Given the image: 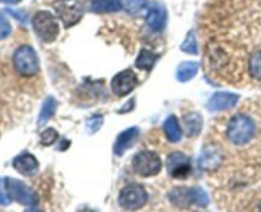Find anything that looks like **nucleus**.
I'll return each mask as SVG.
<instances>
[{
    "label": "nucleus",
    "instance_id": "obj_1",
    "mask_svg": "<svg viewBox=\"0 0 261 212\" xmlns=\"http://www.w3.org/2000/svg\"><path fill=\"white\" fill-rule=\"evenodd\" d=\"M168 199L177 208L206 207L209 204L208 193L200 186H176L170 191Z\"/></svg>",
    "mask_w": 261,
    "mask_h": 212
},
{
    "label": "nucleus",
    "instance_id": "obj_2",
    "mask_svg": "<svg viewBox=\"0 0 261 212\" xmlns=\"http://www.w3.org/2000/svg\"><path fill=\"white\" fill-rule=\"evenodd\" d=\"M256 133V124L245 114H237L227 124V137L233 145L245 146L252 140Z\"/></svg>",
    "mask_w": 261,
    "mask_h": 212
},
{
    "label": "nucleus",
    "instance_id": "obj_3",
    "mask_svg": "<svg viewBox=\"0 0 261 212\" xmlns=\"http://www.w3.org/2000/svg\"><path fill=\"white\" fill-rule=\"evenodd\" d=\"M32 27L37 37L43 42L51 43L60 35V26L53 13L47 10H40L32 19Z\"/></svg>",
    "mask_w": 261,
    "mask_h": 212
},
{
    "label": "nucleus",
    "instance_id": "obj_4",
    "mask_svg": "<svg viewBox=\"0 0 261 212\" xmlns=\"http://www.w3.org/2000/svg\"><path fill=\"white\" fill-rule=\"evenodd\" d=\"M13 64L15 70L23 77H33L40 72L38 56L35 49L30 45H22L14 51Z\"/></svg>",
    "mask_w": 261,
    "mask_h": 212
},
{
    "label": "nucleus",
    "instance_id": "obj_5",
    "mask_svg": "<svg viewBox=\"0 0 261 212\" xmlns=\"http://www.w3.org/2000/svg\"><path fill=\"white\" fill-rule=\"evenodd\" d=\"M132 166L133 170L138 175L143 176V178H150V176L158 175L162 170L163 165L162 160L157 153L149 150H143L133 157Z\"/></svg>",
    "mask_w": 261,
    "mask_h": 212
},
{
    "label": "nucleus",
    "instance_id": "obj_6",
    "mask_svg": "<svg viewBox=\"0 0 261 212\" xmlns=\"http://www.w3.org/2000/svg\"><path fill=\"white\" fill-rule=\"evenodd\" d=\"M4 184L8 196L14 199L15 202H18V203L27 207H35L40 202L38 194L33 189H31L30 186L25 185L23 181L8 176V178L4 179Z\"/></svg>",
    "mask_w": 261,
    "mask_h": 212
},
{
    "label": "nucleus",
    "instance_id": "obj_7",
    "mask_svg": "<svg viewBox=\"0 0 261 212\" xmlns=\"http://www.w3.org/2000/svg\"><path fill=\"white\" fill-rule=\"evenodd\" d=\"M53 8L66 28L75 26L84 13L81 0H56L53 3Z\"/></svg>",
    "mask_w": 261,
    "mask_h": 212
},
{
    "label": "nucleus",
    "instance_id": "obj_8",
    "mask_svg": "<svg viewBox=\"0 0 261 212\" xmlns=\"http://www.w3.org/2000/svg\"><path fill=\"white\" fill-rule=\"evenodd\" d=\"M148 193L143 186L133 184V185H126L122 188L119 193V202L120 207L127 211H135L139 209L147 203Z\"/></svg>",
    "mask_w": 261,
    "mask_h": 212
},
{
    "label": "nucleus",
    "instance_id": "obj_9",
    "mask_svg": "<svg viewBox=\"0 0 261 212\" xmlns=\"http://www.w3.org/2000/svg\"><path fill=\"white\" fill-rule=\"evenodd\" d=\"M166 168H167L168 175L173 179H186L193 171L190 158L182 152L170 153L166 160Z\"/></svg>",
    "mask_w": 261,
    "mask_h": 212
},
{
    "label": "nucleus",
    "instance_id": "obj_10",
    "mask_svg": "<svg viewBox=\"0 0 261 212\" xmlns=\"http://www.w3.org/2000/svg\"><path fill=\"white\" fill-rule=\"evenodd\" d=\"M138 84V77L134 70L130 68L124 69L115 74L114 78L111 79V89L116 96L124 97L129 95L130 92L134 91Z\"/></svg>",
    "mask_w": 261,
    "mask_h": 212
},
{
    "label": "nucleus",
    "instance_id": "obj_11",
    "mask_svg": "<svg viewBox=\"0 0 261 212\" xmlns=\"http://www.w3.org/2000/svg\"><path fill=\"white\" fill-rule=\"evenodd\" d=\"M145 13H147L145 22L150 30L154 31V32H161V31L165 30L166 25H167V10L162 3H148Z\"/></svg>",
    "mask_w": 261,
    "mask_h": 212
},
{
    "label": "nucleus",
    "instance_id": "obj_12",
    "mask_svg": "<svg viewBox=\"0 0 261 212\" xmlns=\"http://www.w3.org/2000/svg\"><path fill=\"white\" fill-rule=\"evenodd\" d=\"M239 100L240 96L236 93H231V92H216L209 99L206 107H208V110L211 112L226 111V110L236 106Z\"/></svg>",
    "mask_w": 261,
    "mask_h": 212
},
{
    "label": "nucleus",
    "instance_id": "obj_13",
    "mask_svg": "<svg viewBox=\"0 0 261 212\" xmlns=\"http://www.w3.org/2000/svg\"><path fill=\"white\" fill-rule=\"evenodd\" d=\"M139 135H140V129L138 127L127 128V129H125L124 132L120 133V134L117 135L114 145L115 155L119 156V157L124 156V153L126 152L127 150H130V148L137 143Z\"/></svg>",
    "mask_w": 261,
    "mask_h": 212
},
{
    "label": "nucleus",
    "instance_id": "obj_14",
    "mask_svg": "<svg viewBox=\"0 0 261 212\" xmlns=\"http://www.w3.org/2000/svg\"><path fill=\"white\" fill-rule=\"evenodd\" d=\"M222 161H223V153L218 147L212 145L205 146L199 157V166L203 170L213 171L222 165Z\"/></svg>",
    "mask_w": 261,
    "mask_h": 212
},
{
    "label": "nucleus",
    "instance_id": "obj_15",
    "mask_svg": "<svg viewBox=\"0 0 261 212\" xmlns=\"http://www.w3.org/2000/svg\"><path fill=\"white\" fill-rule=\"evenodd\" d=\"M13 168L24 176H35L40 170V163H38L37 158L31 153H22V155L14 157Z\"/></svg>",
    "mask_w": 261,
    "mask_h": 212
},
{
    "label": "nucleus",
    "instance_id": "obj_16",
    "mask_svg": "<svg viewBox=\"0 0 261 212\" xmlns=\"http://www.w3.org/2000/svg\"><path fill=\"white\" fill-rule=\"evenodd\" d=\"M203 116L198 112H189L182 116V127L186 137L195 138L203 129Z\"/></svg>",
    "mask_w": 261,
    "mask_h": 212
},
{
    "label": "nucleus",
    "instance_id": "obj_17",
    "mask_svg": "<svg viewBox=\"0 0 261 212\" xmlns=\"http://www.w3.org/2000/svg\"><path fill=\"white\" fill-rule=\"evenodd\" d=\"M163 132H165L166 138L170 142L177 143L182 138V128H181L178 119L175 115H170L163 123Z\"/></svg>",
    "mask_w": 261,
    "mask_h": 212
},
{
    "label": "nucleus",
    "instance_id": "obj_18",
    "mask_svg": "<svg viewBox=\"0 0 261 212\" xmlns=\"http://www.w3.org/2000/svg\"><path fill=\"white\" fill-rule=\"evenodd\" d=\"M199 72L198 61H184L176 69V79L181 83L191 81Z\"/></svg>",
    "mask_w": 261,
    "mask_h": 212
},
{
    "label": "nucleus",
    "instance_id": "obj_19",
    "mask_svg": "<svg viewBox=\"0 0 261 212\" xmlns=\"http://www.w3.org/2000/svg\"><path fill=\"white\" fill-rule=\"evenodd\" d=\"M58 101H56L55 97L48 96L46 97L45 101L42 102V106H41L40 114H38L37 124L38 127H43L51 117L55 115L56 110H58Z\"/></svg>",
    "mask_w": 261,
    "mask_h": 212
},
{
    "label": "nucleus",
    "instance_id": "obj_20",
    "mask_svg": "<svg viewBox=\"0 0 261 212\" xmlns=\"http://www.w3.org/2000/svg\"><path fill=\"white\" fill-rule=\"evenodd\" d=\"M88 9L93 13H114L121 9L119 0H87Z\"/></svg>",
    "mask_w": 261,
    "mask_h": 212
},
{
    "label": "nucleus",
    "instance_id": "obj_21",
    "mask_svg": "<svg viewBox=\"0 0 261 212\" xmlns=\"http://www.w3.org/2000/svg\"><path fill=\"white\" fill-rule=\"evenodd\" d=\"M158 59H160L158 54L152 53V51L147 50V49H143L139 53V55H138V58L135 59V66L140 69V70L149 72L152 70V68L157 63Z\"/></svg>",
    "mask_w": 261,
    "mask_h": 212
},
{
    "label": "nucleus",
    "instance_id": "obj_22",
    "mask_svg": "<svg viewBox=\"0 0 261 212\" xmlns=\"http://www.w3.org/2000/svg\"><path fill=\"white\" fill-rule=\"evenodd\" d=\"M121 9L129 13L130 15H139L147 10V0H119Z\"/></svg>",
    "mask_w": 261,
    "mask_h": 212
},
{
    "label": "nucleus",
    "instance_id": "obj_23",
    "mask_svg": "<svg viewBox=\"0 0 261 212\" xmlns=\"http://www.w3.org/2000/svg\"><path fill=\"white\" fill-rule=\"evenodd\" d=\"M181 51L186 54H190V55H198L199 49H198V41H196L195 32L193 30L189 31V33L186 35L185 40L182 41L180 46Z\"/></svg>",
    "mask_w": 261,
    "mask_h": 212
},
{
    "label": "nucleus",
    "instance_id": "obj_24",
    "mask_svg": "<svg viewBox=\"0 0 261 212\" xmlns=\"http://www.w3.org/2000/svg\"><path fill=\"white\" fill-rule=\"evenodd\" d=\"M249 70L255 79L261 82V51H256L250 56Z\"/></svg>",
    "mask_w": 261,
    "mask_h": 212
},
{
    "label": "nucleus",
    "instance_id": "obj_25",
    "mask_svg": "<svg viewBox=\"0 0 261 212\" xmlns=\"http://www.w3.org/2000/svg\"><path fill=\"white\" fill-rule=\"evenodd\" d=\"M102 124H103V116L102 115H93V116H91L89 119H87L86 122V130L88 134L93 135L94 133L98 132L99 129H101Z\"/></svg>",
    "mask_w": 261,
    "mask_h": 212
},
{
    "label": "nucleus",
    "instance_id": "obj_26",
    "mask_svg": "<svg viewBox=\"0 0 261 212\" xmlns=\"http://www.w3.org/2000/svg\"><path fill=\"white\" fill-rule=\"evenodd\" d=\"M58 138H59L58 130L54 129V128H47V129H45L42 133H41L40 142L42 146H51L56 142Z\"/></svg>",
    "mask_w": 261,
    "mask_h": 212
},
{
    "label": "nucleus",
    "instance_id": "obj_27",
    "mask_svg": "<svg viewBox=\"0 0 261 212\" xmlns=\"http://www.w3.org/2000/svg\"><path fill=\"white\" fill-rule=\"evenodd\" d=\"M12 33V26L9 20L5 18V15L0 12V40H5Z\"/></svg>",
    "mask_w": 261,
    "mask_h": 212
},
{
    "label": "nucleus",
    "instance_id": "obj_28",
    "mask_svg": "<svg viewBox=\"0 0 261 212\" xmlns=\"http://www.w3.org/2000/svg\"><path fill=\"white\" fill-rule=\"evenodd\" d=\"M5 12H7L8 14L12 15L13 18H15L17 20H19L22 25H27L28 23V14L24 12V10L12 9V8H8V9H5Z\"/></svg>",
    "mask_w": 261,
    "mask_h": 212
},
{
    "label": "nucleus",
    "instance_id": "obj_29",
    "mask_svg": "<svg viewBox=\"0 0 261 212\" xmlns=\"http://www.w3.org/2000/svg\"><path fill=\"white\" fill-rule=\"evenodd\" d=\"M134 102H135V100H134V99L129 100V101H127L126 104H125V106H124V107H121V109L117 110V112H119V114H125V112L132 111V110L134 109Z\"/></svg>",
    "mask_w": 261,
    "mask_h": 212
},
{
    "label": "nucleus",
    "instance_id": "obj_30",
    "mask_svg": "<svg viewBox=\"0 0 261 212\" xmlns=\"http://www.w3.org/2000/svg\"><path fill=\"white\" fill-rule=\"evenodd\" d=\"M0 204H2V206H8V204H10V197L0 193Z\"/></svg>",
    "mask_w": 261,
    "mask_h": 212
},
{
    "label": "nucleus",
    "instance_id": "obj_31",
    "mask_svg": "<svg viewBox=\"0 0 261 212\" xmlns=\"http://www.w3.org/2000/svg\"><path fill=\"white\" fill-rule=\"evenodd\" d=\"M22 0H0V3H4V4H18Z\"/></svg>",
    "mask_w": 261,
    "mask_h": 212
},
{
    "label": "nucleus",
    "instance_id": "obj_32",
    "mask_svg": "<svg viewBox=\"0 0 261 212\" xmlns=\"http://www.w3.org/2000/svg\"><path fill=\"white\" fill-rule=\"evenodd\" d=\"M259 209L261 211V202H260V204H259Z\"/></svg>",
    "mask_w": 261,
    "mask_h": 212
}]
</instances>
